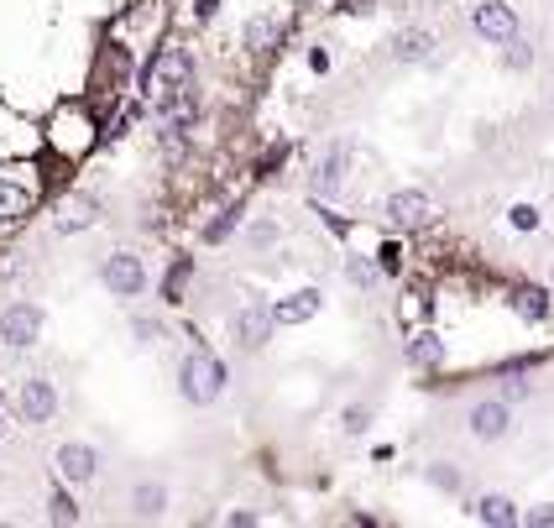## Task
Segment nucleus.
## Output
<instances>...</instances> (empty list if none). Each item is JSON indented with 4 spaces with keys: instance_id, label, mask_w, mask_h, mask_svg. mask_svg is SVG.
<instances>
[{
    "instance_id": "obj_22",
    "label": "nucleus",
    "mask_w": 554,
    "mask_h": 528,
    "mask_svg": "<svg viewBox=\"0 0 554 528\" xmlns=\"http://www.w3.org/2000/svg\"><path fill=\"white\" fill-rule=\"evenodd\" d=\"M502 48H507V68H518V74H523V68H534V48H528V42H518V32L507 37Z\"/></svg>"
},
{
    "instance_id": "obj_16",
    "label": "nucleus",
    "mask_w": 554,
    "mask_h": 528,
    "mask_svg": "<svg viewBox=\"0 0 554 528\" xmlns=\"http://www.w3.org/2000/svg\"><path fill=\"white\" fill-rule=\"evenodd\" d=\"M241 42L251 53H272L277 42H283V21H277V16H251L241 27Z\"/></svg>"
},
{
    "instance_id": "obj_21",
    "label": "nucleus",
    "mask_w": 554,
    "mask_h": 528,
    "mask_svg": "<svg viewBox=\"0 0 554 528\" xmlns=\"http://www.w3.org/2000/svg\"><path fill=\"white\" fill-rule=\"evenodd\" d=\"M408 361H413V366H434V361H445V340L419 335V340L408 346Z\"/></svg>"
},
{
    "instance_id": "obj_14",
    "label": "nucleus",
    "mask_w": 554,
    "mask_h": 528,
    "mask_svg": "<svg viewBox=\"0 0 554 528\" xmlns=\"http://www.w3.org/2000/svg\"><path fill=\"white\" fill-rule=\"evenodd\" d=\"M95 220H100V199H89V194H68V199L58 204V231H63V236L89 231Z\"/></svg>"
},
{
    "instance_id": "obj_18",
    "label": "nucleus",
    "mask_w": 554,
    "mask_h": 528,
    "mask_svg": "<svg viewBox=\"0 0 554 528\" xmlns=\"http://www.w3.org/2000/svg\"><path fill=\"white\" fill-rule=\"evenodd\" d=\"M392 53H398V63H429L434 58V32L413 27V32H403L398 42H392Z\"/></svg>"
},
{
    "instance_id": "obj_24",
    "label": "nucleus",
    "mask_w": 554,
    "mask_h": 528,
    "mask_svg": "<svg viewBox=\"0 0 554 528\" xmlns=\"http://www.w3.org/2000/svg\"><path fill=\"white\" fill-rule=\"evenodd\" d=\"M345 278H351L356 288H372L377 283V267L366 262V257H351V262H345Z\"/></svg>"
},
{
    "instance_id": "obj_8",
    "label": "nucleus",
    "mask_w": 554,
    "mask_h": 528,
    "mask_svg": "<svg viewBox=\"0 0 554 528\" xmlns=\"http://www.w3.org/2000/svg\"><path fill=\"white\" fill-rule=\"evenodd\" d=\"M345 168H351V147L335 142L319 152V163H314V199H330L345 189Z\"/></svg>"
},
{
    "instance_id": "obj_23",
    "label": "nucleus",
    "mask_w": 554,
    "mask_h": 528,
    "mask_svg": "<svg viewBox=\"0 0 554 528\" xmlns=\"http://www.w3.org/2000/svg\"><path fill=\"white\" fill-rule=\"evenodd\" d=\"M48 518H53V523H79L74 497H68V492H53V497H48Z\"/></svg>"
},
{
    "instance_id": "obj_6",
    "label": "nucleus",
    "mask_w": 554,
    "mask_h": 528,
    "mask_svg": "<svg viewBox=\"0 0 554 528\" xmlns=\"http://www.w3.org/2000/svg\"><path fill=\"white\" fill-rule=\"evenodd\" d=\"M0 340H6L11 351H27L42 340V309L37 304H11L0 314Z\"/></svg>"
},
{
    "instance_id": "obj_11",
    "label": "nucleus",
    "mask_w": 554,
    "mask_h": 528,
    "mask_svg": "<svg viewBox=\"0 0 554 528\" xmlns=\"http://www.w3.org/2000/svg\"><path fill=\"white\" fill-rule=\"evenodd\" d=\"M53 413H58V387L48 377L21 382V419H27V424H48Z\"/></svg>"
},
{
    "instance_id": "obj_2",
    "label": "nucleus",
    "mask_w": 554,
    "mask_h": 528,
    "mask_svg": "<svg viewBox=\"0 0 554 528\" xmlns=\"http://www.w3.org/2000/svg\"><path fill=\"white\" fill-rule=\"evenodd\" d=\"M178 393L189 398L194 408L215 403V398L225 393V366H220L215 356H204V351L183 356V366H178Z\"/></svg>"
},
{
    "instance_id": "obj_25",
    "label": "nucleus",
    "mask_w": 554,
    "mask_h": 528,
    "mask_svg": "<svg viewBox=\"0 0 554 528\" xmlns=\"http://www.w3.org/2000/svg\"><path fill=\"white\" fill-rule=\"evenodd\" d=\"M507 220H513V231H539V210H534V204H513V215H507Z\"/></svg>"
},
{
    "instance_id": "obj_5",
    "label": "nucleus",
    "mask_w": 554,
    "mask_h": 528,
    "mask_svg": "<svg viewBox=\"0 0 554 528\" xmlns=\"http://www.w3.org/2000/svg\"><path fill=\"white\" fill-rule=\"evenodd\" d=\"M100 278L115 298H136L147 288V267H142V257H131V251H115V257H105Z\"/></svg>"
},
{
    "instance_id": "obj_17",
    "label": "nucleus",
    "mask_w": 554,
    "mask_h": 528,
    "mask_svg": "<svg viewBox=\"0 0 554 528\" xmlns=\"http://www.w3.org/2000/svg\"><path fill=\"white\" fill-rule=\"evenodd\" d=\"M476 518H481V523H492V528H513V523H523L518 502H513V497H502V492L481 497V502H476Z\"/></svg>"
},
{
    "instance_id": "obj_20",
    "label": "nucleus",
    "mask_w": 554,
    "mask_h": 528,
    "mask_svg": "<svg viewBox=\"0 0 554 528\" xmlns=\"http://www.w3.org/2000/svg\"><path fill=\"white\" fill-rule=\"evenodd\" d=\"M513 309H518L523 319H544V314H549V293L534 288V283H523V288H513Z\"/></svg>"
},
{
    "instance_id": "obj_1",
    "label": "nucleus",
    "mask_w": 554,
    "mask_h": 528,
    "mask_svg": "<svg viewBox=\"0 0 554 528\" xmlns=\"http://www.w3.org/2000/svg\"><path fill=\"white\" fill-rule=\"evenodd\" d=\"M183 84H194V58H189V48H163V53L142 68V95H147L152 105H163L168 95H178Z\"/></svg>"
},
{
    "instance_id": "obj_32",
    "label": "nucleus",
    "mask_w": 554,
    "mask_h": 528,
    "mask_svg": "<svg viewBox=\"0 0 554 528\" xmlns=\"http://www.w3.org/2000/svg\"><path fill=\"white\" fill-rule=\"evenodd\" d=\"M345 11H351V16H372L377 0H345Z\"/></svg>"
},
{
    "instance_id": "obj_29",
    "label": "nucleus",
    "mask_w": 554,
    "mask_h": 528,
    "mask_svg": "<svg viewBox=\"0 0 554 528\" xmlns=\"http://www.w3.org/2000/svg\"><path fill=\"white\" fill-rule=\"evenodd\" d=\"M131 330H136V340H142V346H157V335H163V330H157V325H152V319H136V325H131Z\"/></svg>"
},
{
    "instance_id": "obj_19",
    "label": "nucleus",
    "mask_w": 554,
    "mask_h": 528,
    "mask_svg": "<svg viewBox=\"0 0 554 528\" xmlns=\"http://www.w3.org/2000/svg\"><path fill=\"white\" fill-rule=\"evenodd\" d=\"M168 508V492L157 487V481H142V487H136V497H131V513L136 518H157Z\"/></svg>"
},
{
    "instance_id": "obj_15",
    "label": "nucleus",
    "mask_w": 554,
    "mask_h": 528,
    "mask_svg": "<svg viewBox=\"0 0 554 528\" xmlns=\"http://www.w3.org/2000/svg\"><path fill=\"white\" fill-rule=\"evenodd\" d=\"M507 429H513L507 403H476L471 408V434H476V440H507Z\"/></svg>"
},
{
    "instance_id": "obj_7",
    "label": "nucleus",
    "mask_w": 554,
    "mask_h": 528,
    "mask_svg": "<svg viewBox=\"0 0 554 528\" xmlns=\"http://www.w3.org/2000/svg\"><path fill=\"white\" fill-rule=\"evenodd\" d=\"M230 335H236L241 351H262L267 340H272V309H267V304L236 309V314H230Z\"/></svg>"
},
{
    "instance_id": "obj_31",
    "label": "nucleus",
    "mask_w": 554,
    "mask_h": 528,
    "mask_svg": "<svg viewBox=\"0 0 554 528\" xmlns=\"http://www.w3.org/2000/svg\"><path fill=\"white\" fill-rule=\"evenodd\" d=\"M251 241H257V246H267V241H277V225H251Z\"/></svg>"
},
{
    "instance_id": "obj_9",
    "label": "nucleus",
    "mask_w": 554,
    "mask_h": 528,
    "mask_svg": "<svg viewBox=\"0 0 554 528\" xmlns=\"http://www.w3.org/2000/svg\"><path fill=\"white\" fill-rule=\"evenodd\" d=\"M434 215H440V210H434V199H429L424 189H398V194L387 199V220L403 225V231H413V225H429Z\"/></svg>"
},
{
    "instance_id": "obj_28",
    "label": "nucleus",
    "mask_w": 554,
    "mask_h": 528,
    "mask_svg": "<svg viewBox=\"0 0 554 528\" xmlns=\"http://www.w3.org/2000/svg\"><path fill=\"white\" fill-rule=\"evenodd\" d=\"M429 481H434V487H445V492H455V487H460V471L440 466V471H429Z\"/></svg>"
},
{
    "instance_id": "obj_30",
    "label": "nucleus",
    "mask_w": 554,
    "mask_h": 528,
    "mask_svg": "<svg viewBox=\"0 0 554 528\" xmlns=\"http://www.w3.org/2000/svg\"><path fill=\"white\" fill-rule=\"evenodd\" d=\"M528 523H534V528H554V508H528Z\"/></svg>"
},
{
    "instance_id": "obj_26",
    "label": "nucleus",
    "mask_w": 554,
    "mask_h": 528,
    "mask_svg": "<svg viewBox=\"0 0 554 528\" xmlns=\"http://www.w3.org/2000/svg\"><path fill=\"white\" fill-rule=\"evenodd\" d=\"M236 220H241V215H236V210H230V215H220V220H215V225H210V231H204V241H225V236H230V231H236Z\"/></svg>"
},
{
    "instance_id": "obj_27",
    "label": "nucleus",
    "mask_w": 554,
    "mask_h": 528,
    "mask_svg": "<svg viewBox=\"0 0 554 528\" xmlns=\"http://www.w3.org/2000/svg\"><path fill=\"white\" fill-rule=\"evenodd\" d=\"M183 283H189V262H178V267L168 272V298H178V293H183Z\"/></svg>"
},
{
    "instance_id": "obj_10",
    "label": "nucleus",
    "mask_w": 554,
    "mask_h": 528,
    "mask_svg": "<svg viewBox=\"0 0 554 528\" xmlns=\"http://www.w3.org/2000/svg\"><path fill=\"white\" fill-rule=\"evenodd\" d=\"M58 476L68 481V487H84V481H95L100 476V450L95 445H63L58 450Z\"/></svg>"
},
{
    "instance_id": "obj_34",
    "label": "nucleus",
    "mask_w": 554,
    "mask_h": 528,
    "mask_svg": "<svg viewBox=\"0 0 554 528\" xmlns=\"http://www.w3.org/2000/svg\"><path fill=\"white\" fill-rule=\"evenodd\" d=\"M0 434H6V419H0Z\"/></svg>"
},
{
    "instance_id": "obj_4",
    "label": "nucleus",
    "mask_w": 554,
    "mask_h": 528,
    "mask_svg": "<svg viewBox=\"0 0 554 528\" xmlns=\"http://www.w3.org/2000/svg\"><path fill=\"white\" fill-rule=\"evenodd\" d=\"M471 32L481 42H507L518 32V16H513L507 0H476V6H471Z\"/></svg>"
},
{
    "instance_id": "obj_3",
    "label": "nucleus",
    "mask_w": 554,
    "mask_h": 528,
    "mask_svg": "<svg viewBox=\"0 0 554 528\" xmlns=\"http://www.w3.org/2000/svg\"><path fill=\"white\" fill-rule=\"evenodd\" d=\"M48 142L63 157H84L89 147H95V121H89V110L84 105H63L58 116L48 121Z\"/></svg>"
},
{
    "instance_id": "obj_12",
    "label": "nucleus",
    "mask_w": 554,
    "mask_h": 528,
    "mask_svg": "<svg viewBox=\"0 0 554 528\" xmlns=\"http://www.w3.org/2000/svg\"><path fill=\"white\" fill-rule=\"evenodd\" d=\"M319 288H298L293 298H277V309H272V325H309V319L319 314Z\"/></svg>"
},
{
    "instance_id": "obj_33",
    "label": "nucleus",
    "mask_w": 554,
    "mask_h": 528,
    "mask_svg": "<svg viewBox=\"0 0 554 528\" xmlns=\"http://www.w3.org/2000/svg\"><path fill=\"white\" fill-rule=\"evenodd\" d=\"M366 419H372L366 408H351V413H345V429H366Z\"/></svg>"
},
{
    "instance_id": "obj_13",
    "label": "nucleus",
    "mask_w": 554,
    "mask_h": 528,
    "mask_svg": "<svg viewBox=\"0 0 554 528\" xmlns=\"http://www.w3.org/2000/svg\"><path fill=\"white\" fill-rule=\"evenodd\" d=\"M32 204H37V194L27 189V183H16V173L0 178V225L27 220V215H32Z\"/></svg>"
}]
</instances>
